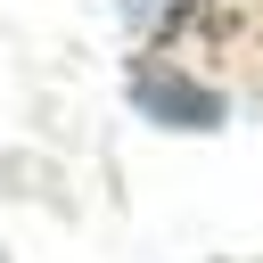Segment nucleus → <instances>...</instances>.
Masks as SVG:
<instances>
[{"instance_id": "nucleus-1", "label": "nucleus", "mask_w": 263, "mask_h": 263, "mask_svg": "<svg viewBox=\"0 0 263 263\" xmlns=\"http://www.w3.org/2000/svg\"><path fill=\"white\" fill-rule=\"evenodd\" d=\"M123 99L148 115V123H164V132H214L230 107H222V90L214 82H197L189 66H173V58H140L132 66V82H123Z\"/></svg>"}, {"instance_id": "nucleus-2", "label": "nucleus", "mask_w": 263, "mask_h": 263, "mask_svg": "<svg viewBox=\"0 0 263 263\" xmlns=\"http://www.w3.org/2000/svg\"><path fill=\"white\" fill-rule=\"evenodd\" d=\"M123 8H132V16H140V25H164V16H173V8H181V0H123Z\"/></svg>"}]
</instances>
